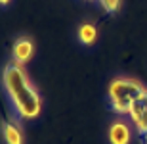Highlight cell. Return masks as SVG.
Returning a JSON list of instances; mask_svg holds the SVG:
<instances>
[{
    "instance_id": "cell-9",
    "label": "cell",
    "mask_w": 147,
    "mask_h": 144,
    "mask_svg": "<svg viewBox=\"0 0 147 144\" xmlns=\"http://www.w3.org/2000/svg\"><path fill=\"white\" fill-rule=\"evenodd\" d=\"M0 2H2V6H6L8 2H10V0H0Z\"/></svg>"
},
{
    "instance_id": "cell-5",
    "label": "cell",
    "mask_w": 147,
    "mask_h": 144,
    "mask_svg": "<svg viewBox=\"0 0 147 144\" xmlns=\"http://www.w3.org/2000/svg\"><path fill=\"white\" fill-rule=\"evenodd\" d=\"M109 142L111 144H128L130 142V129L122 121H117L109 127Z\"/></svg>"
},
{
    "instance_id": "cell-6",
    "label": "cell",
    "mask_w": 147,
    "mask_h": 144,
    "mask_svg": "<svg viewBox=\"0 0 147 144\" xmlns=\"http://www.w3.org/2000/svg\"><path fill=\"white\" fill-rule=\"evenodd\" d=\"M2 134H4L6 144H23L21 129L17 127L16 123H11V121H4V123H2Z\"/></svg>"
},
{
    "instance_id": "cell-4",
    "label": "cell",
    "mask_w": 147,
    "mask_h": 144,
    "mask_svg": "<svg viewBox=\"0 0 147 144\" xmlns=\"http://www.w3.org/2000/svg\"><path fill=\"white\" fill-rule=\"evenodd\" d=\"M11 56H13V63H19V66L29 61V58L33 56V42L27 37L17 39L13 48H11Z\"/></svg>"
},
{
    "instance_id": "cell-1",
    "label": "cell",
    "mask_w": 147,
    "mask_h": 144,
    "mask_svg": "<svg viewBox=\"0 0 147 144\" xmlns=\"http://www.w3.org/2000/svg\"><path fill=\"white\" fill-rule=\"evenodd\" d=\"M4 87L16 111L25 119H33L40 113V94L29 81L19 63H10L4 69Z\"/></svg>"
},
{
    "instance_id": "cell-7",
    "label": "cell",
    "mask_w": 147,
    "mask_h": 144,
    "mask_svg": "<svg viewBox=\"0 0 147 144\" xmlns=\"http://www.w3.org/2000/svg\"><path fill=\"white\" fill-rule=\"evenodd\" d=\"M78 39H80L82 44H94L96 42V39H98V29H96V25H92V23H82L80 27H78Z\"/></svg>"
},
{
    "instance_id": "cell-3",
    "label": "cell",
    "mask_w": 147,
    "mask_h": 144,
    "mask_svg": "<svg viewBox=\"0 0 147 144\" xmlns=\"http://www.w3.org/2000/svg\"><path fill=\"white\" fill-rule=\"evenodd\" d=\"M130 119L136 125V129L140 133H143L147 136V89L136 98V102L130 108Z\"/></svg>"
},
{
    "instance_id": "cell-2",
    "label": "cell",
    "mask_w": 147,
    "mask_h": 144,
    "mask_svg": "<svg viewBox=\"0 0 147 144\" xmlns=\"http://www.w3.org/2000/svg\"><path fill=\"white\" fill-rule=\"evenodd\" d=\"M143 87L138 83L136 79L130 77H117L113 79V83L109 85V98L111 106L117 113H130L132 104L136 102V98L143 92Z\"/></svg>"
},
{
    "instance_id": "cell-8",
    "label": "cell",
    "mask_w": 147,
    "mask_h": 144,
    "mask_svg": "<svg viewBox=\"0 0 147 144\" xmlns=\"http://www.w3.org/2000/svg\"><path fill=\"white\" fill-rule=\"evenodd\" d=\"M99 2H101V6L107 14H115L120 8V0H99Z\"/></svg>"
}]
</instances>
